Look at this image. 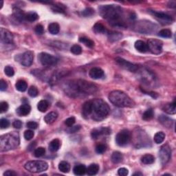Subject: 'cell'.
Returning <instances> with one entry per match:
<instances>
[{
	"label": "cell",
	"instance_id": "1",
	"mask_svg": "<svg viewBox=\"0 0 176 176\" xmlns=\"http://www.w3.org/2000/svg\"><path fill=\"white\" fill-rule=\"evenodd\" d=\"M63 90L70 97L80 98L94 94L98 91V87L91 82L80 79L68 81L65 84Z\"/></svg>",
	"mask_w": 176,
	"mask_h": 176
},
{
	"label": "cell",
	"instance_id": "2",
	"mask_svg": "<svg viewBox=\"0 0 176 176\" xmlns=\"http://www.w3.org/2000/svg\"><path fill=\"white\" fill-rule=\"evenodd\" d=\"M99 12L101 17L109 21L115 27L125 26L123 18V9L116 5H103L99 7Z\"/></svg>",
	"mask_w": 176,
	"mask_h": 176
},
{
	"label": "cell",
	"instance_id": "3",
	"mask_svg": "<svg viewBox=\"0 0 176 176\" xmlns=\"http://www.w3.org/2000/svg\"><path fill=\"white\" fill-rule=\"evenodd\" d=\"M91 102V113L89 118H92L95 121H100L107 118L110 112V107L107 103L98 98L92 100Z\"/></svg>",
	"mask_w": 176,
	"mask_h": 176
},
{
	"label": "cell",
	"instance_id": "4",
	"mask_svg": "<svg viewBox=\"0 0 176 176\" xmlns=\"http://www.w3.org/2000/svg\"><path fill=\"white\" fill-rule=\"evenodd\" d=\"M109 100L113 105L118 107H131L134 103L125 92L120 90H113L109 94Z\"/></svg>",
	"mask_w": 176,
	"mask_h": 176
},
{
	"label": "cell",
	"instance_id": "5",
	"mask_svg": "<svg viewBox=\"0 0 176 176\" xmlns=\"http://www.w3.org/2000/svg\"><path fill=\"white\" fill-rule=\"evenodd\" d=\"M19 136L17 132L13 131L4 134L0 138V149L1 151L14 149L19 146Z\"/></svg>",
	"mask_w": 176,
	"mask_h": 176
},
{
	"label": "cell",
	"instance_id": "6",
	"mask_svg": "<svg viewBox=\"0 0 176 176\" xmlns=\"http://www.w3.org/2000/svg\"><path fill=\"white\" fill-rule=\"evenodd\" d=\"M24 168L29 172L37 173L47 170L48 169V164L42 160H34L25 163Z\"/></svg>",
	"mask_w": 176,
	"mask_h": 176
},
{
	"label": "cell",
	"instance_id": "7",
	"mask_svg": "<svg viewBox=\"0 0 176 176\" xmlns=\"http://www.w3.org/2000/svg\"><path fill=\"white\" fill-rule=\"evenodd\" d=\"M131 140L130 132L127 129L121 130L116 136V142L118 146L124 147L127 145Z\"/></svg>",
	"mask_w": 176,
	"mask_h": 176
},
{
	"label": "cell",
	"instance_id": "8",
	"mask_svg": "<svg viewBox=\"0 0 176 176\" xmlns=\"http://www.w3.org/2000/svg\"><path fill=\"white\" fill-rule=\"evenodd\" d=\"M39 60L43 66H52L57 63L58 59L50 54L42 52L39 54Z\"/></svg>",
	"mask_w": 176,
	"mask_h": 176
},
{
	"label": "cell",
	"instance_id": "9",
	"mask_svg": "<svg viewBox=\"0 0 176 176\" xmlns=\"http://www.w3.org/2000/svg\"><path fill=\"white\" fill-rule=\"evenodd\" d=\"M149 50L152 54H160L162 52V42L156 39H151L147 42Z\"/></svg>",
	"mask_w": 176,
	"mask_h": 176
},
{
	"label": "cell",
	"instance_id": "10",
	"mask_svg": "<svg viewBox=\"0 0 176 176\" xmlns=\"http://www.w3.org/2000/svg\"><path fill=\"white\" fill-rule=\"evenodd\" d=\"M137 29L138 31L142 33H146L149 34V32H151L153 31H155L157 28V26L155 24H153L151 22H139L137 24Z\"/></svg>",
	"mask_w": 176,
	"mask_h": 176
},
{
	"label": "cell",
	"instance_id": "11",
	"mask_svg": "<svg viewBox=\"0 0 176 176\" xmlns=\"http://www.w3.org/2000/svg\"><path fill=\"white\" fill-rule=\"evenodd\" d=\"M159 156L163 165L166 164L167 162H169L171 157V147L168 144H164V145H163L161 147Z\"/></svg>",
	"mask_w": 176,
	"mask_h": 176
},
{
	"label": "cell",
	"instance_id": "12",
	"mask_svg": "<svg viewBox=\"0 0 176 176\" xmlns=\"http://www.w3.org/2000/svg\"><path fill=\"white\" fill-rule=\"evenodd\" d=\"M150 12L154 15V16L156 17L157 20L159 21V22L161 23L163 25H169L172 24L173 22V19L170 16V15L165 14L164 12H156L150 10Z\"/></svg>",
	"mask_w": 176,
	"mask_h": 176
},
{
	"label": "cell",
	"instance_id": "13",
	"mask_svg": "<svg viewBox=\"0 0 176 176\" xmlns=\"http://www.w3.org/2000/svg\"><path fill=\"white\" fill-rule=\"evenodd\" d=\"M116 61L117 62V63L121 67V68L127 69V70L128 71H130L131 72H137V70L138 69V66H137V65L131 63L130 62L126 61L122 58L117 57L116 59Z\"/></svg>",
	"mask_w": 176,
	"mask_h": 176
},
{
	"label": "cell",
	"instance_id": "14",
	"mask_svg": "<svg viewBox=\"0 0 176 176\" xmlns=\"http://www.w3.org/2000/svg\"><path fill=\"white\" fill-rule=\"evenodd\" d=\"M33 59H34V55L33 53L30 51H27L20 55L19 61L21 64L22 66L25 67H29L32 65L33 62Z\"/></svg>",
	"mask_w": 176,
	"mask_h": 176
},
{
	"label": "cell",
	"instance_id": "15",
	"mask_svg": "<svg viewBox=\"0 0 176 176\" xmlns=\"http://www.w3.org/2000/svg\"><path fill=\"white\" fill-rule=\"evenodd\" d=\"M1 34V42L5 44H11L13 41V36L10 31L2 28L0 30Z\"/></svg>",
	"mask_w": 176,
	"mask_h": 176
},
{
	"label": "cell",
	"instance_id": "16",
	"mask_svg": "<svg viewBox=\"0 0 176 176\" xmlns=\"http://www.w3.org/2000/svg\"><path fill=\"white\" fill-rule=\"evenodd\" d=\"M111 134V129L108 127H100L93 129L91 132V136L93 139H98L103 135H109Z\"/></svg>",
	"mask_w": 176,
	"mask_h": 176
},
{
	"label": "cell",
	"instance_id": "17",
	"mask_svg": "<svg viewBox=\"0 0 176 176\" xmlns=\"http://www.w3.org/2000/svg\"><path fill=\"white\" fill-rule=\"evenodd\" d=\"M90 76L94 79H100L104 76V72L100 68H92L89 72Z\"/></svg>",
	"mask_w": 176,
	"mask_h": 176
},
{
	"label": "cell",
	"instance_id": "18",
	"mask_svg": "<svg viewBox=\"0 0 176 176\" xmlns=\"http://www.w3.org/2000/svg\"><path fill=\"white\" fill-rule=\"evenodd\" d=\"M31 107L28 104H23L17 108L16 112L18 116H25L28 115L30 112Z\"/></svg>",
	"mask_w": 176,
	"mask_h": 176
},
{
	"label": "cell",
	"instance_id": "19",
	"mask_svg": "<svg viewBox=\"0 0 176 176\" xmlns=\"http://www.w3.org/2000/svg\"><path fill=\"white\" fill-rule=\"evenodd\" d=\"M134 47H135V48L137 50L141 53L147 52L149 50L147 44L144 43V41H140V40H138L136 41V42L135 43V45H134Z\"/></svg>",
	"mask_w": 176,
	"mask_h": 176
},
{
	"label": "cell",
	"instance_id": "20",
	"mask_svg": "<svg viewBox=\"0 0 176 176\" xmlns=\"http://www.w3.org/2000/svg\"><path fill=\"white\" fill-rule=\"evenodd\" d=\"M162 110L164 112H165L169 114H175L176 112V103L175 100H174L172 103H169V104L165 105L163 107Z\"/></svg>",
	"mask_w": 176,
	"mask_h": 176
},
{
	"label": "cell",
	"instance_id": "21",
	"mask_svg": "<svg viewBox=\"0 0 176 176\" xmlns=\"http://www.w3.org/2000/svg\"><path fill=\"white\" fill-rule=\"evenodd\" d=\"M159 119V122L162 124V125H164L166 127H171L173 125V120L171 119L170 118L168 117V116L161 115L160 116V117L158 118Z\"/></svg>",
	"mask_w": 176,
	"mask_h": 176
},
{
	"label": "cell",
	"instance_id": "22",
	"mask_svg": "<svg viewBox=\"0 0 176 176\" xmlns=\"http://www.w3.org/2000/svg\"><path fill=\"white\" fill-rule=\"evenodd\" d=\"M93 30L96 34H105V33L108 32V30L104 25L100 23H96L95 24L94 27H93Z\"/></svg>",
	"mask_w": 176,
	"mask_h": 176
},
{
	"label": "cell",
	"instance_id": "23",
	"mask_svg": "<svg viewBox=\"0 0 176 176\" xmlns=\"http://www.w3.org/2000/svg\"><path fill=\"white\" fill-rule=\"evenodd\" d=\"M58 117L57 113L55 112H51L48 113L45 117H44V120L47 124H52L56 120Z\"/></svg>",
	"mask_w": 176,
	"mask_h": 176
},
{
	"label": "cell",
	"instance_id": "24",
	"mask_svg": "<svg viewBox=\"0 0 176 176\" xmlns=\"http://www.w3.org/2000/svg\"><path fill=\"white\" fill-rule=\"evenodd\" d=\"M73 172L76 175H83L87 172V168L83 164L76 165L73 169Z\"/></svg>",
	"mask_w": 176,
	"mask_h": 176
},
{
	"label": "cell",
	"instance_id": "25",
	"mask_svg": "<svg viewBox=\"0 0 176 176\" xmlns=\"http://www.w3.org/2000/svg\"><path fill=\"white\" fill-rule=\"evenodd\" d=\"M61 143L59 139H54L53 140L50 142V144H49V150L51 152H56L57 151L59 147H60Z\"/></svg>",
	"mask_w": 176,
	"mask_h": 176
},
{
	"label": "cell",
	"instance_id": "26",
	"mask_svg": "<svg viewBox=\"0 0 176 176\" xmlns=\"http://www.w3.org/2000/svg\"><path fill=\"white\" fill-rule=\"evenodd\" d=\"M123 37V35L120 32H111L108 33V39L111 42H114L120 40Z\"/></svg>",
	"mask_w": 176,
	"mask_h": 176
},
{
	"label": "cell",
	"instance_id": "27",
	"mask_svg": "<svg viewBox=\"0 0 176 176\" xmlns=\"http://www.w3.org/2000/svg\"><path fill=\"white\" fill-rule=\"evenodd\" d=\"M15 87H16L17 90L21 92H24L28 88L27 83L25 82L24 80H19L17 82V83L15 84Z\"/></svg>",
	"mask_w": 176,
	"mask_h": 176
},
{
	"label": "cell",
	"instance_id": "28",
	"mask_svg": "<svg viewBox=\"0 0 176 176\" xmlns=\"http://www.w3.org/2000/svg\"><path fill=\"white\" fill-rule=\"evenodd\" d=\"M123 159V154L119 151L113 152L112 155V157H111V160H112V162L114 163V164H118V163L122 162Z\"/></svg>",
	"mask_w": 176,
	"mask_h": 176
},
{
	"label": "cell",
	"instance_id": "29",
	"mask_svg": "<svg viewBox=\"0 0 176 176\" xmlns=\"http://www.w3.org/2000/svg\"><path fill=\"white\" fill-rule=\"evenodd\" d=\"M98 171H99V166L97 164H92L87 168V173L89 175L97 174Z\"/></svg>",
	"mask_w": 176,
	"mask_h": 176
},
{
	"label": "cell",
	"instance_id": "30",
	"mask_svg": "<svg viewBox=\"0 0 176 176\" xmlns=\"http://www.w3.org/2000/svg\"><path fill=\"white\" fill-rule=\"evenodd\" d=\"M49 103L46 100H42L41 101L39 102L37 105V109L38 110L41 112H45L47 111V110L49 107Z\"/></svg>",
	"mask_w": 176,
	"mask_h": 176
},
{
	"label": "cell",
	"instance_id": "31",
	"mask_svg": "<svg viewBox=\"0 0 176 176\" xmlns=\"http://www.w3.org/2000/svg\"><path fill=\"white\" fill-rule=\"evenodd\" d=\"M59 169L61 172L68 173L70 171V164L66 161H62L59 164Z\"/></svg>",
	"mask_w": 176,
	"mask_h": 176
},
{
	"label": "cell",
	"instance_id": "32",
	"mask_svg": "<svg viewBox=\"0 0 176 176\" xmlns=\"http://www.w3.org/2000/svg\"><path fill=\"white\" fill-rule=\"evenodd\" d=\"M141 161L143 164H151L155 161V157L151 154H146L142 157Z\"/></svg>",
	"mask_w": 176,
	"mask_h": 176
},
{
	"label": "cell",
	"instance_id": "33",
	"mask_svg": "<svg viewBox=\"0 0 176 176\" xmlns=\"http://www.w3.org/2000/svg\"><path fill=\"white\" fill-rule=\"evenodd\" d=\"M60 30V27L57 23H52L48 26V31L52 35H57Z\"/></svg>",
	"mask_w": 176,
	"mask_h": 176
},
{
	"label": "cell",
	"instance_id": "34",
	"mask_svg": "<svg viewBox=\"0 0 176 176\" xmlns=\"http://www.w3.org/2000/svg\"><path fill=\"white\" fill-rule=\"evenodd\" d=\"M165 139V134L163 131H159L155 134L154 136V141L156 144H160Z\"/></svg>",
	"mask_w": 176,
	"mask_h": 176
},
{
	"label": "cell",
	"instance_id": "35",
	"mask_svg": "<svg viewBox=\"0 0 176 176\" xmlns=\"http://www.w3.org/2000/svg\"><path fill=\"white\" fill-rule=\"evenodd\" d=\"M38 15L35 12H30L25 14V20L28 21V22H35V21L38 19Z\"/></svg>",
	"mask_w": 176,
	"mask_h": 176
},
{
	"label": "cell",
	"instance_id": "36",
	"mask_svg": "<svg viewBox=\"0 0 176 176\" xmlns=\"http://www.w3.org/2000/svg\"><path fill=\"white\" fill-rule=\"evenodd\" d=\"M154 111H153L152 109H149V110H146L145 112H144L143 115H142V119H143L144 120L148 121L151 120V119L154 118Z\"/></svg>",
	"mask_w": 176,
	"mask_h": 176
},
{
	"label": "cell",
	"instance_id": "37",
	"mask_svg": "<svg viewBox=\"0 0 176 176\" xmlns=\"http://www.w3.org/2000/svg\"><path fill=\"white\" fill-rule=\"evenodd\" d=\"M79 41L82 43H83L85 46L89 48H93L94 46V42L90 39L87 37H81L79 39Z\"/></svg>",
	"mask_w": 176,
	"mask_h": 176
},
{
	"label": "cell",
	"instance_id": "38",
	"mask_svg": "<svg viewBox=\"0 0 176 176\" xmlns=\"http://www.w3.org/2000/svg\"><path fill=\"white\" fill-rule=\"evenodd\" d=\"M51 8L54 12H58V13H64L65 10H66V8H65V6L60 4L52 5L51 7Z\"/></svg>",
	"mask_w": 176,
	"mask_h": 176
},
{
	"label": "cell",
	"instance_id": "39",
	"mask_svg": "<svg viewBox=\"0 0 176 176\" xmlns=\"http://www.w3.org/2000/svg\"><path fill=\"white\" fill-rule=\"evenodd\" d=\"M13 15L14 16L17 18L18 20L23 21L25 19V13H24L22 10L19 8H15L13 10Z\"/></svg>",
	"mask_w": 176,
	"mask_h": 176
},
{
	"label": "cell",
	"instance_id": "40",
	"mask_svg": "<svg viewBox=\"0 0 176 176\" xmlns=\"http://www.w3.org/2000/svg\"><path fill=\"white\" fill-rule=\"evenodd\" d=\"M95 13V10L92 8H86L84 10H83L81 12L82 16H83L85 17H91L93 15H94Z\"/></svg>",
	"mask_w": 176,
	"mask_h": 176
},
{
	"label": "cell",
	"instance_id": "41",
	"mask_svg": "<svg viewBox=\"0 0 176 176\" xmlns=\"http://www.w3.org/2000/svg\"><path fill=\"white\" fill-rule=\"evenodd\" d=\"M158 35L164 38H170L172 36V32L169 29H163L160 31Z\"/></svg>",
	"mask_w": 176,
	"mask_h": 176
},
{
	"label": "cell",
	"instance_id": "42",
	"mask_svg": "<svg viewBox=\"0 0 176 176\" xmlns=\"http://www.w3.org/2000/svg\"><path fill=\"white\" fill-rule=\"evenodd\" d=\"M46 153V149L43 147H39V148L36 149L35 150L34 155L36 157H42Z\"/></svg>",
	"mask_w": 176,
	"mask_h": 176
},
{
	"label": "cell",
	"instance_id": "43",
	"mask_svg": "<svg viewBox=\"0 0 176 176\" xmlns=\"http://www.w3.org/2000/svg\"><path fill=\"white\" fill-rule=\"evenodd\" d=\"M28 94L31 97H36L39 94V91L37 88L35 86H31L28 90Z\"/></svg>",
	"mask_w": 176,
	"mask_h": 176
},
{
	"label": "cell",
	"instance_id": "44",
	"mask_svg": "<svg viewBox=\"0 0 176 176\" xmlns=\"http://www.w3.org/2000/svg\"><path fill=\"white\" fill-rule=\"evenodd\" d=\"M70 51L72 53H73L74 54H81L82 52V48L79 45H74L72 46V48H70Z\"/></svg>",
	"mask_w": 176,
	"mask_h": 176
},
{
	"label": "cell",
	"instance_id": "45",
	"mask_svg": "<svg viewBox=\"0 0 176 176\" xmlns=\"http://www.w3.org/2000/svg\"><path fill=\"white\" fill-rule=\"evenodd\" d=\"M106 146L103 144H98V145L96 147V152L98 154H103L106 151Z\"/></svg>",
	"mask_w": 176,
	"mask_h": 176
},
{
	"label": "cell",
	"instance_id": "46",
	"mask_svg": "<svg viewBox=\"0 0 176 176\" xmlns=\"http://www.w3.org/2000/svg\"><path fill=\"white\" fill-rule=\"evenodd\" d=\"M4 72L8 76H10V77L12 76L15 74L14 69L12 68L11 66H6V68H4Z\"/></svg>",
	"mask_w": 176,
	"mask_h": 176
},
{
	"label": "cell",
	"instance_id": "47",
	"mask_svg": "<svg viewBox=\"0 0 176 176\" xmlns=\"http://www.w3.org/2000/svg\"><path fill=\"white\" fill-rule=\"evenodd\" d=\"M24 138L26 140H30L35 136V134L32 130H26L24 132Z\"/></svg>",
	"mask_w": 176,
	"mask_h": 176
},
{
	"label": "cell",
	"instance_id": "48",
	"mask_svg": "<svg viewBox=\"0 0 176 176\" xmlns=\"http://www.w3.org/2000/svg\"><path fill=\"white\" fill-rule=\"evenodd\" d=\"M10 126V122L6 118H2L0 120V127L2 129H7Z\"/></svg>",
	"mask_w": 176,
	"mask_h": 176
},
{
	"label": "cell",
	"instance_id": "49",
	"mask_svg": "<svg viewBox=\"0 0 176 176\" xmlns=\"http://www.w3.org/2000/svg\"><path fill=\"white\" fill-rule=\"evenodd\" d=\"M75 122H76V119H75L74 116H72V117H69L68 119H66V120L65 121V124H66L68 127H70L74 125Z\"/></svg>",
	"mask_w": 176,
	"mask_h": 176
},
{
	"label": "cell",
	"instance_id": "50",
	"mask_svg": "<svg viewBox=\"0 0 176 176\" xmlns=\"http://www.w3.org/2000/svg\"><path fill=\"white\" fill-rule=\"evenodd\" d=\"M80 129H81V126L80 125L72 126L70 127H69V129H67V132L69 134H74L79 131Z\"/></svg>",
	"mask_w": 176,
	"mask_h": 176
},
{
	"label": "cell",
	"instance_id": "51",
	"mask_svg": "<svg viewBox=\"0 0 176 176\" xmlns=\"http://www.w3.org/2000/svg\"><path fill=\"white\" fill-rule=\"evenodd\" d=\"M8 110V104L6 102H2L0 103V112L1 113H4L7 112Z\"/></svg>",
	"mask_w": 176,
	"mask_h": 176
},
{
	"label": "cell",
	"instance_id": "52",
	"mask_svg": "<svg viewBox=\"0 0 176 176\" xmlns=\"http://www.w3.org/2000/svg\"><path fill=\"white\" fill-rule=\"evenodd\" d=\"M35 30V32L37 33V34L40 35H42L44 32L43 25H41V24H38V25H36Z\"/></svg>",
	"mask_w": 176,
	"mask_h": 176
},
{
	"label": "cell",
	"instance_id": "53",
	"mask_svg": "<svg viewBox=\"0 0 176 176\" xmlns=\"http://www.w3.org/2000/svg\"><path fill=\"white\" fill-rule=\"evenodd\" d=\"M129 173V171L126 168H120L118 171V174L120 176H126Z\"/></svg>",
	"mask_w": 176,
	"mask_h": 176
},
{
	"label": "cell",
	"instance_id": "54",
	"mask_svg": "<svg viewBox=\"0 0 176 176\" xmlns=\"http://www.w3.org/2000/svg\"><path fill=\"white\" fill-rule=\"evenodd\" d=\"M26 126L30 129H36L38 127V124L34 121H30L26 124Z\"/></svg>",
	"mask_w": 176,
	"mask_h": 176
},
{
	"label": "cell",
	"instance_id": "55",
	"mask_svg": "<svg viewBox=\"0 0 176 176\" xmlns=\"http://www.w3.org/2000/svg\"><path fill=\"white\" fill-rule=\"evenodd\" d=\"M8 87V85H7V83L4 81V80L2 79L1 81H0V90L1 91H5V90H6Z\"/></svg>",
	"mask_w": 176,
	"mask_h": 176
},
{
	"label": "cell",
	"instance_id": "56",
	"mask_svg": "<svg viewBox=\"0 0 176 176\" xmlns=\"http://www.w3.org/2000/svg\"><path fill=\"white\" fill-rule=\"evenodd\" d=\"M12 126H13L15 129H21L22 127V122L19 120H15L14 122L12 123Z\"/></svg>",
	"mask_w": 176,
	"mask_h": 176
},
{
	"label": "cell",
	"instance_id": "57",
	"mask_svg": "<svg viewBox=\"0 0 176 176\" xmlns=\"http://www.w3.org/2000/svg\"><path fill=\"white\" fill-rule=\"evenodd\" d=\"M4 176H15L17 175V173H15L14 171H10L8 170L6 172L4 173Z\"/></svg>",
	"mask_w": 176,
	"mask_h": 176
},
{
	"label": "cell",
	"instance_id": "58",
	"mask_svg": "<svg viewBox=\"0 0 176 176\" xmlns=\"http://www.w3.org/2000/svg\"><path fill=\"white\" fill-rule=\"evenodd\" d=\"M170 5H171L170 7L171 8H175V6H176V3H175V1H171V2H169V4H168V6H170Z\"/></svg>",
	"mask_w": 176,
	"mask_h": 176
},
{
	"label": "cell",
	"instance_id": "59",
	"mask_svg": "<svg viewBox=\"0 0 176 176\" xmlns=\"http://www.w3.org/2000/svg\"><path fill=\"white\" fill-rule=\"evenodd\" d=\"M142 175H143V174H142V173L138 172V173H134V174L133 175H134V176H136V175H140V176H142Z\"/></svg>",
	"mask_w": 176,
	"mask_h": 176
},
{
	"label": "cell",
	"instance_id": "60",
	"mask_svg": "<svg viewBox=\"0 0 176 176\" xmlns=\"http://www.w3.org/2000/svg\"><path fill=\"white\" fill-rule=\"evenodd\" d=\"M3 4H4V2L2 1L1 2V8H2V6H3Z\"/></svg>",
	"mask_w": 176,
	"mask_h": 176
}]
</instances>
